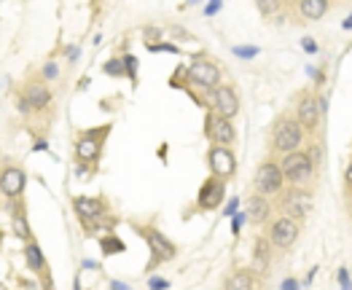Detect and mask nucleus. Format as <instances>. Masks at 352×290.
<instances>
[{"instance_id": "obj_1", "label": "nucleus", "mask_w": 352, "mask_h": 290, "mask_svg": "<svg viewBox=\"0 0 352 290\" xmlns=\"http://www.w3.org/2000/svg\"><path fill=\"white\" fill-rule=\"evenodd\" d=\"M280 169H283V175H285V183H290V186H307L314 175V164L309 159V153L301 151V148L283 153Z\"/></svg>"}, {"instance_id": "obj_2", "label": "nucleus", "mask_w": 352, "mask_h": 290, "mask_svg": "<svg viewBox=\"0 0 352 290\" xmlns=\"http://www.w3.org/2000/svg\"><path fill=\"white\" fill-rule=\"evenodd\" d=\"M108 132H110V124L97 126V129H86V132H81V135H78V140H76V161H78L81 167L95 164V161L100 159Z\"/></svg>"}, {"instance_id": "obj_3", "label": "nucleus", "mask_w": 352, "mask_h": 290, "mask_svg": "<svg viewBox=\"0 0 352 290\" xmlns=\"http://www.w3.org/2000/svg\"><path fill=\"white\" fill-rule=\"evenodd\" d=\"M304 135H307V132L301 129V124L296 118H277V124L272 126V148L277 153L296 151V148H301Z\"/></svg>"}, {"instance_id": "obj_4", "label": "nucleus", "mask_w": 352, "mask_h": 290, "mask_svg": "<svg viewBox=\"0 0 352 290\" xmlns=\"http://www.w3.org/2000/svg\"><path fill=\"white\" fill-rule=\"evenodd\" d=\"M285 188V175L280 169V161H264L261 167L255 169L253 177V191L264 193V196H280V191Z\"/></svg>"}, {"instance_id": "obj_5", "label": "nucleus", "mask_w": 352, "mask_h": 290, "mask_svg": "<svg viewBox=\"0 0 352 290\" xmlns=\"http://www.w3.org/2000/svg\"><path fill=\"white\" fill-rule=\"evenodd\" d=\"M140 234L145 237V242H148V250H151V269L154 266H159V263H167V261H172L175 256H178V247L172 245V242L164 237L159 228H151V226H135Z\"/></svg>"}, {"instance_id": "obj_6", "label": "nucleus", "mask_w": 352, "mask_h": 290, "mask_svg": "<svg viewBox=\"0 0 352 290\" xmlns=\"http://www.w3.org/2000/svg\"><path fill=\"white\" fill-rule=\"evenodd\" d=\"M280 193H283V199H280V210H283V215H290V218H296V221L301 223L304 218L309 215L312 193L304 186H290V191L283 188Z\"/></svg>"}, {"instance_id": "obj_7", "label": "nucleus", "mask_w": 352, "mask_h": 290, "mask_svg": "<svg viewBox=\"0 0 352 290\" xmlns=\"http://www.w3.org/2000/svg\"><path fill=\"white\" fill-rule=\"evenodd\" d=\"M269 242H272V247L277 250H288L296 245L299 239V221L290 215H280L272 221V226H269Z\"/></svg>"}, {"instance_id": "obj_8", "label": "nucleus", "mask_w": 352, "mask_h": 290, "mask_svg": "<svg viewBox=\"0 0 352 290\" xmlns=\"http://www.w3.org/2000/svg\"><path fill=\"white\" fill-rule=\"evenodd\" d=\"M205 135L210 142L215 145H234V140H237V129H234L231 118L220 116L218 111H210L207 118H205Z\"/></svg>"}, {"instance_id": "obj_9", "label": "nucleus", "mask_w": 352, "mask_h": 290, "mask_svg": "<svg viewBox=\"0 0 352 290\" xmlns=\"http://www.w3.org/2000/svg\"><path fill=\"white\" fill-rule=\"evenodd\" d=\"M207 167H210V175H218V177H234L237 172V156H234L231 145H215L207 151Z\"/></svg>"}, {"instance_id": "obj_10", "label": "nucleus", "mask_w": 352, "mask_h": 290, "mask_svg": "<svg viewBox=\"0 0 352 290\" xmlns=\"http://www.w3.org/2000/svg\"><path fill=\"white\" fill-rule=\"evenodd\" d=\"M186 78H189V83H194V86L199 89H215L220 83V67L215 62H210V59H196V62L189 65V70H186Z\"/></svg>"}, {"instance_id": "obj_11", "label": "nucleus", "mask_w": 352, "mask_h": 290, "mask_svg": "<svg viewBox=\"0 0 352 290\" xmlns=\"http://www.w3.org/2000/svg\"><path fill=\"white\" fill-rule=\"evenodd\" d=\"M27 188V175L19 164H0V193L6 199H19Z\"/></svg>"}, {"instance_id": "obj_12", "label": "nucleus", "mask_w": 352, "mask_h": 290, "mask_svg": "<svg viewBox=\"0 0 352 290\" xmlns=\"http://www.w3.org/2000/svg\"><path fill=\"white\" fill-rule=\"evenodd\" d=\"M224 196H226V180L218 175H210L202 183V188H199L196 204H199V210H215L224 204Z\"/></svg>"}, {"instance_id": "obj_13", "label": "nucleus", "mask_w": 352, "mask_h": 290, "mask_svg": "<svg viewBox=\"0 0 352 290\" xmlns=\"http://www.w3.org/2000/svg\"><path fill=\"white\" fill-rule=\"evenodd\" d=\"M22 97H25V102L30 105L32 113H41V111H46V107L51 105L54 92L49 89V83H46V81L32 78V81L25 83V89H22Z\"/></svg>"}, {"instance_id": "obj_14", "label": "nucleus", "mask_w": 352, "mask_h": 290, "mask_svg": "<svg viewBox=\"0 0 352 290\" xmlns=\"http://www.w3.org/2000/svg\"><path fill=\"white\" fill-rule=\"evenodd\" d=\"M320 116H323V107L318 102L314 94H304L299 105H296V121L301 124L304 132H318L320 126Z\"/></svg>"}, {"instance_id": "obj_15", "label": "nucleus", "mask_w": 352, "mask_h": 290, "mask_svg": "<svg viewBox=\"0 0 352 290\" xmlns=\"http://www.w3.org/2000/svg\"><path fill=\"white\" fill-rule=\"evenodd\" d=\"M210 97H213V111H218L220 116L234 118L239 113V97L234 86H226V83H218L215 89H210Z\"/></svg>"}, {"instance_id": "obj_16", "label": "nucleus", "mask_w": 352, "mask_h": 290, "mask_svg": "<svg viewBox=\"0 0 352 290\" xmlns=\"http://www.w3.org/2000/svg\"><path fill=\"white\" fill-rule=\"evenodd\" d=\"M25 258H27V266H30V271L41 277L43 287H51L49 266H46V258H43V252H41L38 242H35L32 237H27V239H25Z\"/></svg>"}, {"instance_id": "obj_17", "label": "nucleus", "mask_w": 352, "mask_h": 290, "mask_svg": "<svg viewBox=\"0 0 352 290\" xmlns=\"http://www.w3.org/2000/svg\"><path fill=\"white\" fill-rule=\"evenodd\" d=\"M269 215H272V202H269V196L253 191L248 196V202H245V218H248L253 226H261L269 221Z\"/></svg>"}, {"instance_id": "obj_18", "label": "nucleus", "mask_w": 352, "mask_h": 290, "mask_svg": "<svg viewBox=\"0 0 352 290\" xmlns=\"http://www.w3.org/2000/svg\"><path fill=\"white\" fill-rule=\"evenodd\" d=\"M73 210L78 212L81 223L84 221H100V218L108 215V204L102 199H91V196H76L73 199Z\"/></svg>"}, {"instance_id": "obj_19", "label": "nucleus", "mask_w": 352, "mask_h": 290, "mask_svg": "<svg viewBox=\"0 0 352 290\" xmlns=\"http://www.w3.org/2000/svg\"><path fill=\"white\" fill-rule=\"evenodd\" d=\"M269 263H272V242H269L266 237H258L255 245H253L250 271H253V274H266V271H269Z\"/></svg>"}, {"instance_id": "obj_20", "label": "nucleus", "mask_w": 352, "mask_h": 290, "mask_svg": "<svg viewBox=\"0 0 352 290\" xmlns=\"http://www.w3.org/2000/svg\"><path fill=\"white\" fill-rule=\"evenodd\" d=\"M299 14L307 22H318L328 14V0H299Z\"/></svg>"}, {"instance_id": "obj_21", "label": "nucleus", "mask_w": 352, "mask_h": 290, "mask_svg": "<svg viewBox=\"0 0 352 290\" xmlns=\"http://www.w3.org/2000/svg\"><path fill=\"white\" fill-rule=\"evenodd\" d=\"M229 290H250L255 285V274L248 271V269H239V271H234L231 277H226V282H224Z\"/></svg>"}, {"instance_id": "obj_22", "label": "nucleus", "mask_w": 352, "mask_h": 290, "mask_svg": "<svg viewBox=\"0 0 352 290\" xmlns=\"http://www.w3.org/2000/svg\"><path fill=\"white\" fill-rule=\"evenodd\" d=\"M19 204H22V202H16V204H14V210H11V223H14V231H16L22 239H27V237H32V234H30V226H27L25 210H22Z\"/></svg>"}, {"instance_id": "obj_23", "label": "nucleus", "mask_w": 352, "mask_h": 290, "mask_svg": "<svg viewBox=\"0 0 352 290\" xmlns=\"http://www.w3.org/2000/svg\"><path fill=\"white\" fill-rule=\"evenodd\" d=\"M100 245H102V252H105V256H116V252H124V242H121L119 237H102Z\"/></svg>"}, {"instance_id": "obj_24", "label": "nucleus", "mask_w": 352, "mask_h": 290, "mask_svg": "<svg viewBox=\"0 0 352 290\" xmlns=\"http://www.w3.org/2000/svg\"><path fill=\"white\" fill-rule=\"evenodd\" d=\"M38 78H41V81H46V83L60 78V67H57V62H46V65L41 67V76H38Z\"/></svg>"}, {"instance_id": "obj_25", "label": "nucleus", "mask_w": 352, "mask_h": 290, "mask_svg": "<svg viewBox=\"0 0 352 290\" xmlns=\"http://www.w3.org/2000/svg\"><path fill=\"white\" fill-rule=\"evenodd\" d=\"M105 72H108V76H126L124 59H108V62H105Z\"/></svg>"}, {"instance_id": "obj_26", "label": "nucleus", "mask_w": 352, "mask_h": 290, "mask_svg": "<svg viewBox=\"0 0 352 290\" xmlns=\"http://www.w3.org/2000/svg\"><path fill=\"white\" fill-rule=\"evenodd\" d=\"M143 35H145V41H148V43H154L156 38H161V35H164V32H161L159 27H148V30H145Z\"/></svg>"}, {"instance_id": "obj_27", "label": "nucleus", "mask_w": 352, "mask_h": 290, "mask_svg": "<svg viewBox=\"0 0 352 290\" xmlns=\"http://www.w3.org/2000/svg\"><path fill=\"white\" fill-rule=\"evenodd\" d=\"M307 153H309V159H312V164L318 167V164H320V159H323V151L318 148V145H312V148H309Z\"/></svg>"}, {"instance_id": "obj_28", "label": "nucleus", "mask_w": 352, "mask_h": 290, "mask_svg": "<svg viewBox=\"0 0 352 290\" xmlns=\"http://www.w3.org/2000/svg\"><path fill=\"white\" fill-rule=\"evenodd\" d=\"M218 6H220V0H213V3L207 6V11H205V14H215V11H218Z\"/></svg>"}, {"instance_id": "obj_29", "label": "nucleus", "mask_w": 352, "mask_h": 290, "mask_svg": "<svg viewBox=\"0 0 352 290\" xmlns=\"http://www.w3.org/2000/svg\"><path fill=\"white\" fill-rule=\"evenodd\" d=\"M237 54H239V57H253L255 48H237Z\"/></svg>"}, {"instance_id": "obj_30", "label": "nucleus", "mask_w": 352, "mask_h": 290, "mask_svg": "<svg viewBox=\"0 0 352 290\" xmlns=\"http://www.w3.org/2000/svg\"><path fill=\"white\" fill-rule=\"evenodd\" d=\"M304 48H307V51H314V48H318V46H314V41H309V38H304Z\"/></svg>"}, {"instance_id": "obj_31", "label": "nucleus", "mask_w": 352, "mask_h": 290, "mask_svg": "<svg viewBox=\"0 0 352 290\" xmlns=\"http://www.w3.org/2000/svg\"><path fill=\"white\" fill-rule=\"evenodd\" d=\"M151 287H167V282L164 280H151Z\"/></svg>"}, {"instance_id": "obj_32", "label": "nucleus", "mask_w": 352, "mask_h": 290, "mask_svg": "<svg viewBox=\"0 0 352 290\" xmlns=\"http://www.w3.org/2000/svg\"><path fill=\"white\" fill-rule=\"evenodd\" d=\"M347 186H352V161H349V167H347Z\"/></svg>"}, {"instance_id": "obj_33", "label": "nucleus", "mask_w": 352, "mask_h": 290, "mask_svg": "<svg viewBox=\"0 0 352 290\" xmlns=\"http://www.w3.org/2000/svg\"><path fill=\"white\" fill-rule=\"evenodd\" d=\"M344 27H352V16H349V19L344 22Z\"/></svg>"}]
</instances>
